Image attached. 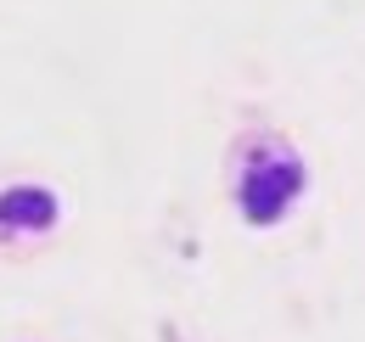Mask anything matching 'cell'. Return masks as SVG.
<instances>
[{
    "instance_id": "obj_1",
    "label": "cell",
    "mask_w": 365,
    "mask_h": 342,
    "mask_svg": "<svg viewBox=\"0 0 365 342\" xmlns=\"http://www.w3.org/2000/svg\"><path fill=\"white\" fill-rule=\"evenodd\" d=\"M298 185H304V169L292 163V157H259L247 180H242V208L253 224H270L292 197H298Z\"/></svg>"
},
{
    "instance_id": "obj_2",
    "label": "cell",
    "mask_w": 365,
    "mask_h": 342,
    "mask_svg": "<svg viewBox=\"0 0 365 342\" xmlns=\"http://www.w3.org/2000/svg\"><path fill=\"white\" fill-rule=\"evenodd\" d=\"M51 219H56V197H51V191H6V197H0V224L40 230Z\"/></svg>"
}]
</instances>
